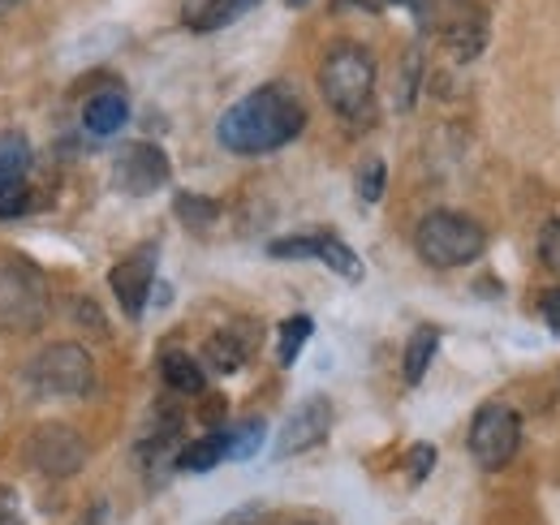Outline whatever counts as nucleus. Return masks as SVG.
I'll use <instances>...</instances> for the list:
<instances>
[{
    "mask_svg": "<svg viewBox=\"0 0 560 525\" xmlns=\"http://www.w3.org/2000/svg\"><path fill=\"white\" fill-rule=\"evenodd\" d=\"M306 130V108L302 100L284 86V82H268L250 95H242L215 126V138L224 151L233 155H268L280 151L284 142H293Z\"/></svg>",
    "mask_w": 560,
    "mask_h": 525,
    "instance_id": "obj_1",
    "label": "nucleus"
},
{
    "mask_svg": "<svg viewBox=\"0 0 560 525\" xmlns=\"http://www.w3.org/2000/svg\"><path fill=\"white\" fill-rule=\"evenodd\" d=\"M319 91L332 113L362 117L375 95V61L362 44H337L319 66Z\"/></svg>",
    "mask_w": 560,
    "mask_h": 525,
    "instance_id": "obj_2",
    "label": "nucleus"
},
{
    "mask_svg": "<svg viewBox=\"0 0 560 525\" xmlns=\"http://www.w3.org/2000/svg\"><path fill=\"white\" fill-rule=\"evenodd\" d=\"M415 246H419L422 262H431V267H466L483 255L488 237H483L479 220H470L462 211H431L415 233Z\"/></svg>",
    "mask_w": 560,
    "mask_h": 525,
    "instance_id": "obj_3",
    "label": "nucleus"
},
{
    "mask_svg": "<svg viewBox=\"0 0 560 525\" xmlns=\"http://www.w3.org/2000/svg\"><path fill=\"white\" fill-rule=\"evenodd\" d=\"M26 380L39 396H86L95 388V362L82 345H48L31 366H26Z\"/></svg>",
    "mask_w": 560,
    "mask_h": 525,
    "instance_id": "obj_4",
    "label": "nucleus"
},
{
    "mask_svg": "<svg viewBox=\"0 0 560 525\" xmlns=\"http://www.w3.org/2000/svg\"><path fill=\"white\" fill-rule=\"evenodd\" d=\"M517 444H522L517 409L491 400V405H483L475 413V422H470V457L479 460L483 469H504L513 460V453H517Z\"/></svg>",
    "mask_w": 560,
    "mask_h": 525,
    "instance_id": "obj_5",
    "label": "nucleus"
},
{
    "mask_svg": "<svg viewBox=\"0 0 560 525\" xmlns=\"http://www.w3.org/2000/svg\"><path fill=\"white\" fill-rule=\"evenodd\" d=\"M26 460L48 478H73L86 465V440L70 422H44L26 440Z\"/></svg>",
    "mask_w": 560,
    "mask_h": 525,
    "instance_id": "obj_6",
    "label": "nucleus"
},
{
    "mask_svg": "<svg viewBox=\"0 0 560 525\" xmlns=\"http://www.w3.org/2000/svg\"><path fill=\"white\" fill-rule=\"evenodd\" d=\"M44 315L39 276L22 262L0 267V328H35Z\"/></svg>",
    "mask_w": 560,
    "mask_h": 525,
    "instance_id": "obj_7",
    "label": "nucleus"
},
{
    "mask_svg": "<svg viewBox=\"0 0 560 525\" xmlns=\"http://www.w3.org/2000/svg\"><path fill=\"white\" fill-rule=\"evenodd\" d=\"M168 177H173V164H168V155L160 151V147H151V142H130V147H121V155H117V164H113V182H117V190H126V195H155L160 186H168Z\"/></svg>",
    "mask_w": 560,
    "mask_h": 525,
    "instance_id": "obj_8",
    "label": "nucleus"
},
{
    "mask_svg": "<svg viewBox=\"0 0 560 525\" xmlns=\"http://www.w3.org/2000/svg\"><path fill=\"white\" fill-rule=\"evenodd\" d=\"M328 431H332V405H328V396H306L289 418H284V427H280L277 435V457H298V453H306V448H319L324 440H328Z\"/></svg>",
    "mask_w": 560,
    "mask_h": 525,
    "instance_id": "obj_9",
    "label": "nucleus"
},
{
    "mask_svg": "<svg viewBox=\"0 0 560 525\" xmlns=\"http://www.w3.org/2000/svg\"><path fill=\"white\" fill-rule=\"evenodd\" d=\"M108 284H113L121 311H126L130 319H139L142 311H147L151 289H155V246H142L139 255H130L126 262H117L113 276H108Z\"/></svg>",
    "mask_w": 560,
    "mask_h": 525,
    "instance_id": "obj_10",
    "label": "nucleus"
},
{
    "mask_svg": "<svg viewBox=\"0 0 560 525\" xmlns=\"http://www.w3.org/2000/svg\"><path fill=\"white\" fill-rule=\"evenodd\" d=\"M259 0H182V22L199 35L208 31H220L229 22H237L246 9H255Z\"/></svg>",
    "mask_w": 560,
    "mask_h": 525,
    "instance_id": "obj_11",
    "label": "nucleus"
},
{
    "mask_svg": "<svg viewBox=\"0 0 560 525\" xmlns=\"http://www.w3.org/2000/svg\"><path fill=\"white\" fill-rule=\"evenodd\" d=\"M126 121H130V104H126L121 91H100V95H91L86 108H82V126L95 133V138L117 133Z\"/></svg>",
    "mask_w": 560,
    "mask_h": 525,
    "instance_id": "obj_12",
    "label": "nucleus"
},
{
    "mask_svg": "<svg viewBox=\"0 0 560 525\" xmlns=\"http://www.w3.org/2000/svg\"><path fill=\"white\" fill-rule=\"evenodd\" d=\"M160 375H164L168 393H177V396L208 393V375H203L199 358H190V353H182V349H168V353L160 358Z\"/></svg>",
    "mask_w": 560,
    "mask_h": 525,
    "instance_id": "obj_13",
    "label": "nucleus"
},
{
    "mask_svg": "<svg viewBox=\"0 0 560 525\" xmlns=\"http://www.w3.org/2000/svg\"><path fill=\"white\" fill-rule=\"evenodd\" d=\"M250 345H255L250 336H237V328H224L203 345V358H208V366L215 371V375H233V371L246 366Z\"/></svg>",
    "mask_w": 560,
    "mask_h": 525,
    "instance_id": "obj_14",
    "label": "nucleus"
},
{
    "mask_svg": "<svg viewBox=\"0 0 560 525\" xmlns=\"http://www.w3.org/2000/svg\"><path fill=\"white\" fill-rule=\"evenodd\" d=\"M444 39H448V48H453L457 61H475L483 52V44H488V22L479 13H466V18H457L444 31Z\"/></svg>",
    "mask_w": 560,
    "mask_h": 525,
    "instance_id": "obj_15",
    "label": "nucleus"
},
{
    "mask_svg": "<svg viewBox=\"0 0 560 525\" xmlns=\"http://www.w3.org/2000/svg\"><path fill=\"white\" fill-rule=\"evenodd\" d=\"M31 173V142L22 133H0V190L22 186Z\"/></svg>",
    "mask_w": 560,
    "mask_h": 525,
    "instance_id": "obj_16",
    "label": "nucleus"
},
{
    "mask_svg": "<svg viewBox=\"0 0 560 525\" xmlns=\"http://www.w3.org/2000/svg\"><path fill=\"white\" fill-rule=\"evenodd\" d=\"M220 460H224V431H211V435L186 444V448L177 453V469H186V474H208Z\"/></svg>",
    "mask_w": 560,
    "mask_h": 525,
    "instance_id": "obj_17",
    "label": "nucleus"
},
{
    "mask_svg": "<svg viewBox=\"0 0 560 525\" xmlns=\"http://www.w3.org/2000/svg\"><path fill=\"white\" fill-rule=\"evenodd\" d=\"M264 418H246L233 431H224V460H250L264 448Z\"/></svg>",
    "mask_w": 560,
    "mask_h": 525,
    "instance_id": "obj_18",
    "label": "nucleus"
},
{
    "mask_svg": "<svg viewBox=\"0 0 560 525\" xmlns=\"http://www.w3.org/2000/svg\"><path fill=\"white\" fill-rule=\"evenodd\" d=\"M435 349H440V328L427 324V328H419L410 336V345H406V380H410V384H422V375H427Z\"/></svg>",
    "mask_w": 560,
    "mask_h": 525,
    "instance_id": "obj_19",
    "label": "nucleus"
},
{
    "mask_svg": "<svg viewBox=\"0 0 560 525\" xmlns=\"http://www.w3.org/2000/svg\"><path fill=\"white\" fill-rule=\"evenodd\" d=\"M173 211H177V220H182L186 229H195V233H208L211 224L220 220V202L203 195H177L173 198Z\"/></svg>",
    "mask_w": 560,
    "mask_h": 525,
    "instance_id": "obj_20",
    "label": "nucleus"
},
{
    "mask_svg": "<svg viewBox=\"0 0 560 525\" xmlns=\"http://www.w3.org/2000/svg\"><path fill=\"white\" fill-rule=\"evenodd\" d=\"M311 331H315V319H311V315H293V319L280 324V340H277L280 366H293V362H298V353H302V345L311 340Z\"/></svg>",
    "mask_w": 560,
    "mask_h": 525,
    "instance_id": "obj_21",
    "label": "nucleus"
},
{
    "mask_svg": "<svg viewBox=\"0 0 560 525\" xmlns=\"http://www.w3.org/2000/svg\"><path fill=\"white\" fill-rule=\"evenodd\" d=\"M315 259L328 262L332 271H341L346 280H362V262L353 255L350 246L341 242V237H319V250H315Z\"/></svg>",
    "mask_w": 560,
    "mask_h": 525,
    "instance_id": "obj_22",
    "label": "nucleus"
},
{
    "mask_svg": "<svg viewBox=\"0 0 560 525\" xmlns=\"http://www.w3.org/2000/svg\"><path fill=\"white\" fill-rule=\"evenodd\" d=\"M384 182H388V168H384V160H366L362 168H358V198L362 202H380L384 198Z\"/></svg>",
    "mask_w": 560,
    "mask_h": 525,
    "instance_id": "obj_23",
    "label": "nucleus"
},
{
    "mask_svg": "<svg viewBox=\"0 0 560 525\" xmlns=\"http://www.w3.org/2000/svg\"><path fill=\"white\" fill-rule=\"evenodd\" d=\"M315 250H319V237H280L268 246L272 259H315Z\"/></svg>",
    "mask_w": 560,
    "mask_h": 525,
    "instance_id": "obj_24",
    "label": "nucleus"
},
{
    "mask_svg": "<svg viewBox=\"0 0 560 525\" xmlns=\"http://www.w3.org/2000/svg\"><path fill=\"white\" fill-rule=\"evenodd\" d=\"M22 211H31V186H26V182L0 190V220H18Z\"/></svg>",
    "mask_w": 560,
    "mask_h": 525,
    "instance_id": "obj_25",
    "label": "nucleus"
},
{
    "mask_svg": "<svg viewBox=\"0 0 560 525\" xmlns=\"http://www.w3.org/2000/svg\"><path fill=\"white\" fill-rule=\"evenodd\" d=\"M388 4H410L419 13V22H427V4L422 0H337V9H358V13H380Z\"/></svg>",
    "mask_w": 560,
    "mask_h": 525,
    "instance_id": "obj_26",
    "label": "nucleus"
},
{
    "mask_svg": "<svg viewBox=\"0 0 560 525\" xmlns=\"http://www.w3.org/2000/svg\"><path fill=\"white\" fill-rule=\"evenodd\" d=\"M539 259L548 262L552 271H560V215L548 220V229L539 233Z\"/></svg>",
    "mask_w": 560,
    "mask_h": 525,
    "instance_id": "obj_27",
    "label": "nucleus"
},
{
    "mask_svg": "<svg viewBox=\"0 0 560 525\" xmlns=\"http://www.w3.org/2000/svg\"><path fill=\"white\" fill-rule=\"evenodd\" d=\"M431 465H435V448L431 444H415L410 448V482H422L431 474Z\"/></svg>",
    "mask_w": 560,
    "mask_h": 525,
    "instance_id": "obj_28",
    "label": "nucleus"
},
{
    "mask_svg": "<svg viewBox=\"0 0 560 525\" xmlns=\"http://www.w3.org/2000/svg\"><path fill=\"white\" fill-rule=\"evenodd\" d=\"M415 86H419V52H410V57H406V82H401V95H397V104H401V108H410V104H415Z\"/></svg>",
    "mask_w": 560,
    "mask_h": 525,
    "instance_id": "obj_29",
    "label": "nucleus"
},
{
    "mask_svg": "<svg viewBox=\"0 0 560 525\" xmlns=\"http://www.w3.org/2000/svg\"><path fill=\"white\" fill-rule=\"evenodd\" d=\"M0 525H22V513H18V495L9 487H0Z\"/></svg>",
    "mask_w": 560,
    "mask_h": 525,
    "instance_id": "obj_30",
    "label": "nucleus"
},
{
    "mask_svg": "<svg viewBox=\"0 0 560 525\" xmlns=\"http://www.w3.org/2000/svg\"><path fill=\"white\" fill-rule=\"evenodd\" d=\"M539 311H544V319H548V328H560V289H548V293H544V302H539Z\"/></svg>",
    "mask_w": 560,
    "mask_h": 525,
    "instance_id": "obj_31",
    "label": "nucleus"
},
{
    "mask_svg": "<svg viewBox=\"0 0 560 525\" xmlns=\"http://www.w3.org/2000/svg\"><path fill=\"white\" fill-rule=\"evenodd\" d=\"M259 517H264V509H259V504H250V509H242V513L224 517V525H255Z\"/></svg>",
    "mask_w": 560,
    "mask_h": 525,
    "instance_id": "obj_32",
    "label": "nucleus"
},
{
    "mask_svg": "<svg viewBox=\"0 0 560 525\" xmlns=\"http://www.w3.org/2000/svg\"><path fill=\"white\" fill-rule=\"evenodd\" d=\"M284 4H289V9H302V4H311V0H284Z\"/></svg>",
    "mask_w": 560,
    "mask_h": 525,
    "instance_id": "obj_33",
    "label": "nucleus"
},
{
    "mask_svg": "<svg viewBox=\"0 0 560 525\" xmlns=\"http://www.w3.org/2000/svg\"><path fill=\"white\" fill-rule=\"evenodd\" d=\"M13 4H18V0H0V13H9V9H13Z\"/></svg>",
    "mask_w": 560,
    "mask_h": 525,
    "instance_id": "obj_34",
    "label": "nucleus"
}]
</instances>
